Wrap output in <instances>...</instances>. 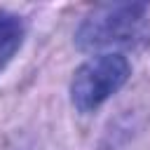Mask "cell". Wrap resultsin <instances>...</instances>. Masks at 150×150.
Returning a JSON list of instances; mask_svg holds the SVG:
<instances>
[{
  "label": "cell",
  "instance_id": "6da1fadb",
  "mask_svg": "<svg viewBox=\"0 0 150 150\" xmlns=\"http://www.w3.org/2000/svg\"><path fill=\"white\" fill-rule=\"evenodd\" d=\"M150 45V7L145 2H103L91 7L75 30V47L87 54L138 52Z\"/></svg>",
  "mask_w": 150,
  "mask_h": 150
},
{
  "label": "cell",
  "instance_id": "7a4b0ae2",
  "mask_svg": "<svg viewBox=\"0 0 150 150\" xmlns=\"http://www.w3.org/2000/svg\"><path fill=\"white\" fill-rule=\"evenodd\" d=\"M131 77V63L124 54H94L70 80V103L80 115L96 112Z\"/></svg>",
  "mask_w": 150,
  "mask_h": 150
},
{
  "label": "cell",
  "instance_id": "3957f363",
  "mask_svg": "<svg viewBox=\"0 0 150 150\" xmlns=\"http://www.w3.org/2000/svg\"><path fill=\"white\" fill-rule=\"evenodd\" d=\"M26 38V23L19 14L9 9H0V73L16 56Z\"/></svg>",
  "mask_w": 150,
  "mask_h": 150
}]
</instances>
